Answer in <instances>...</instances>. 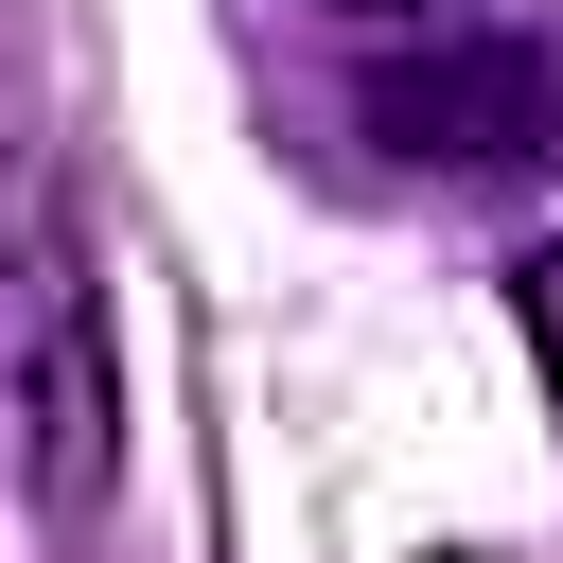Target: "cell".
Segmentation results:
<instances>
[{
    "instance_id": "1",
    "label": "cell",
    "mask_w": 563,
    "mask_h": 563,
    "mask_svg": "<svg viewBox=\"0 0 563 563\" xmlns=\"http://www.w3.org/2000/svg\"><path fill=\"white\" fill-rule=\"evenodd\" d=\"M123 457V369H106V282L53 211L35 158H0V493L18 510H88Z\"/></svg>"
},
{
    "instance_id": "3",
    "label": "cell",
    "mask_w": 563,
    "mask_h": 563,
    "mask_svg": "<svg viewBox=\"0 0 563 563\" xmlns=\"http://www.w3.org/2000/svg\"><path fill=\"white\" fill-rule=\"evenodd\" d=\"M510 317H528V352H545V387H563V211L510 246Z\"/></svg>"
},
{
    "instance_id": "4",
    "label": "cell",
    "mask_w": 563,
    "mask_h": 563,
    "mask_svg": "<svg viewBox=\"0 0 563 563\" xmlns=\"http://www.w3.org/2000/svg\"><path fill=\"white\" fill-rule=\"evenodd\" d=\"M317 18H369V35H457L475 0H317Z\"/></svg>"
},
{
    "instance_id": "2",
    "label": "cell",
    "mask_w": 563,
    "mask_h": 563,
    "mask_svg": "<svg viewBox=\"0 0 563 563\" xmlns=\"http://www.w3.org/2000/svg\"><path fill=\"white\" fill-rule=\"evenodd\" d=\"M369 123L405 158H440V176H493V158L563 141V88H545V53H422V70L369 88Z\"/></svg>"
}]
</instances>
